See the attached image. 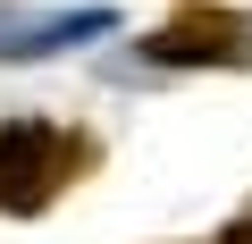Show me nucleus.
I'll return each instance as SVG.
<instances>
[{
    "instance_id": "f257e3e1",
    "label": "nucleus",
    "mask_w": 252,
    "mask_h": 244,
    "mask_svg": "<svg viewBox=\"0 0 252 244\" xmlns=\"http://www.w3.org/2000/svg\"><path fill=\"white\" fill-rule=\"evenodd\" d=\"M93 160H101V152H93L84 127L9 118V127H0V219H34V210H51Z\"/></svg>"
},
{
    "instance_id": "f03ea898",
    "label": "nucleus",
    "mask_w": 252,
    "mask_h": 244,
    "mask_svg": "<svg viewBox=\"0 0 252 244\" xmlns=\"http://www.w3.org/2000/svg\"><path fill=\"white\" fill-rule=\"evenodd\" d=\"M152 68H252V17L244 9H185L143 34Z\"/></svg>"
},
{
    "instance_id": "7ed1b4c3",
    "label": "nucleus",
    "mask_w": 252,
    "mask_h": 244,
    "mask_svg": "<svg viewBox=\"0 0 252 244\" xmlns=\"http://www.w3.org/2000/svg\"><path fill=\"white\" fill-rule=\"evenodd\" d=\"M118 17L109 9H67V17H0V34H17V42H0V59H42L59 51L67 34H109Z\"/></svg>"
}]
</instances>
